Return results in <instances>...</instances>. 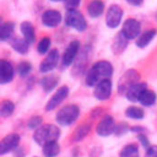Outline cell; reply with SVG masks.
I'll list each match as a JSON object with an SVG mask.
<instances>
[{
    "instance_id": "30bf717a",
    "label": "cell",
    "mask_w": 157,
    "mask_h": 157,
    "mask_svg": "<svg viewBox=\"0 0 157 157\" xmlns=\"http://www.w3.org/2000/svg\"><path fill=\"white\" fill-rule=\"evenodd\" d=\"M69 96V87L67 86H61L56 90V92L49 98V101L45 104V110L50 112L53 109H55L59 104H61L64 102V99Z\"/></svg>"
},
{
    "instance_id": "6da1fadb",
    "label": "cell",
    "mask_w": 157,
    "mask_h": 157,
    "mask_svg": "<svg viewBox=\"0 0 157 157\" xmlns=\"http://www.w3.org/2000/svg\"><path fill=\"white\" fill-rule=\"evenodd\" d=\"M112 75L113 65L107 60H99L90 67L86 75V85L90 87H94L99 81L104 78H110Z\"/></svg>"
},
{
    "instance_id": "ac0fdd59",
    "label": "cell",
    "mask_w": 157,
    "mask_h": 157,
    "mask_svg": "<svg viewBox=\"0 0 157 157\" xmlns=\"http://www.w3.org/2000/svg\"><path fill=\"white\" fill-rule=\"evenodd\" d=\"M156 34H157V31L153 29V28L145 31L144 33H141V34L137 37V39H136V47H139V48H145V47H147V45L151 43V40L155 38Z\"/></svg>"
},
{
    "instance_id": "d590c367",
    "label": "cell",
    "mask_w": 157,
    "mask_h": 157,
    "mask_svg": "<svg viewBox=\"0 0 157 157\" xmlns=\"http://www.w3.org/2000/svg\"><path fill=\"white\" fill-rule=\"evenodd\" d=\"M145 157H157V146L151 145L145 153Z\"/></svg>"
},
{
    "instance_id": "d6a6232c",
    "label": "cell",
    "mask_w": 157,
    "mask_h": 157,
    "mask_svg": "<svg viewBox=\"0 0 157 157\" xmlns=\"http://www.w3.org/2000/svg\"><path fill=\"white\" fill-rule=\"evenodd\" d=\"M81 0H64V5L67 10H74L80 5Z\"/></svg>"
},
{
    "instance_id": "5bb4252c",
    "label": "cell",
    "mask_w": 157,
    "mask_h": 157,
    "mask_svg": "<svg viewBox=\"0 0 157 157\" xmlns=\"http://www.w3.org/2000/svg\"><path fill=\"white\" fill-rule=\"evenodd\" d=\"M61 22V13L58 10H47L42 13V23L45 27H56Z\"/></svg>"
},
{
    "instance_id": "484cf974",
    "label": "cell",
    "mask_w": 157,
    "mask_h": 157,
    "mask_svg": "<svg viewBox=\"0 0 157 157\" xmlns=\"http://www.w3.org/2000/svg\"><path fill=\"white\" fill-rule=\"evenodd\" d=\"M125 117L134 119V120H140L145 117V112L142 108L136 107V105H130L125 109Z\"/></svg>"
},
{
    "instance_id": "4316f807",
    "label": "cell",
    "mask_w": 157,
    "mask_h": 157,
    "mask_svg": "<svg viewBox=\"0 0 157 157\" xmlns=\"http://www.w3.org/2000/svg\"><path fill=\"white\" fill-rule=\"evenodd\" d=\"M119 157H140L139 147L135 144H129L123 147V150L119 153Z\"/></svg>"
},
{
    "instance_id": "cb8c5ba5",
    "label": "cell",
    "mask_w": 157,
    "mask_h": 157,
    "mask_svg": "<svg viewBox=\"0 0 157 157\" xmlns=\"http://www.w3.org/2000/svg\"><path fill=\"white\" fill-rule=\"evenodd\" d=\"M13 31H15V23L13 22H10V21L4 22L1 25V28H0V39L2 42L11 39V37L13 34Z\"/></svg>"
},
{
    "instance_id": "e575fe53",
    "label": "cell",
    "mask_w": 157,
    "mask_h": 157,
    "mask_svg": "<svg viewBox=\"0 0 157 157\" xmlns=\"http://www.w3.org/2000/svg\"><path fill=\"white\" fill-rule=\"evenodd\" d=\"M126 130H128V125H126L125 123H119V124H117V126H115V132H114V134L121 135V134H124Z\"/></svg>"
},
{
    "instance_id": "9c48e42d",
    "label": "cell",
    "mask_w": 157,
    "mask_h": 157,
    "mask_svg": "<svg viewBox=\"0 0 157 157\" xmlns=\"http://www.w3.org/2000/svg\"><path fill=\"white\" fill-rule=\"evenodd\" d=\"M115 126H117V124L114 123L113 117H110V115H104V117L99 120V123L97 124V126H96V132H97L99 136L105 137V136L112 135L113 132H115Z\"/></svg>"
},
{
    "instance_id": "7c38bea8",
    "label": "cell",
    "mask_w": 157,
    "mask_h": 157,
    "mask_svg": "<svg viewBox=\"0 0 157 157\" xmlns=\"http://www.w3.org/2000/svg\"><path fill=\"white\" fill-rule=\"evenodd\" d=\"M78 50H80V42L78 40H72L69 43V45L66 47L64 54H63V59H61V63L64 66H70L75 59H76V55L78 54Z\"/></svg>"
},
{
    "instance_id": "8992f818",
    "label": "cell",
    "mask_w": 157,
    "mask_h": 157,
    "mask_svg": "<svg viewBox=\"0 0 157 157\" xmlns=\"http://www.w3.org/2000/svg\"><path fill=\"white\" fill-rule=\"evenodd\" d=\"M112 90H113L112 80L110 78H104V80L99 81L94 86V88H93V96L98 101H105V99H108L110 97Z\"/></svg>"
},
{
    "instance_id": "5b68a950",
    "label": "cell",
    "mask_w": 157,
    "mask_h": 157,
    "mask_svg": "<svg viewBox=\"0 0 157 157\" xmlns=\"http://www.w3.org/2000/svg\"><path fill=\"white\" fill-rule=\"evenodd\" d=\"M139 78H140V74L134 70V69H130L128 70L120 78H119V82H118V91L120 93H126V91L135 83L139 82Z\"/></svg>"
},
{
    "instance_id": "4fadbf2b",
    "label": "cell",
    "mask_w": 157,
    "mask_h": 157,
    "mask_svg": "<svg viewBox=\"0 0 157 157\" xmlns=\"http://www.w3.org/2000/svg\"><path fill=\"white\" fill-rule=\"evenodd\" d=\"M20 140H21V137L18 134L13 132V134L6 135L0 142V155H5L10 151H13L18 146Z\"/></svg>"
},
{
    "instance_id": "d4e9b609",
    "label": "cell",
    "mask_w": 157,
    "mask_h": 157,
    "mask_svg": "<svg viewBox=\"0 0 157 157\" xmlns=\"http://www.w3.org/2000/svg\"><path fill=\"white\" fill-rule=\"evenodd\" d=\"M156 93L153 92V91H151V90H145L144 91V93L141 94V97H140V103L144 105V107H151V105H153L155 103H156Z\"/></svg>"
},
{
    "instance_id": "f546056e",
    "label": "cell",
    "mask_w": 157,
    "mask_h": 157,
    "mask_svg": "<svg viewBox=\"0 0 157 157\" xmlns=\"http://www.w3.org/2000/svg\"><path fill=\"white\" fill-rule=\"evenodd\" d=\"M50 44H52L50 38H49V37H43V38L39 40L38 45H37V52H38L39 54H48V53L50 52V50H49Z\"/></svg>"
},
{
    "instance_id": "d6986e66",
    "label": "cell",
    "mask_w": 157,
    "mask_h": 157,
    "mask_svg": "<svg viewBox=\"0 0 157 157\" xmlns=\"http://www.w3.org/2000/svg\"><path fill=\"white\" fill-rule=\"evenodd\" d=\"M10 44H11L12 49H15L20 54H27L28 48L31 45L25 38H20V37H15V38L10 39Z\"/></svg>"
},
{
    "instance_id": "f1b7e54d",
    "label": "cell",
    "mask_w": 157,
    "mask_h": 157,
    "mask_svg": "<svg viewBox=\"0 0 157 157\" xmlns=\"http://www.w3.org/2000/svg\"><path fill=\"white\" fill-rule=\"evenodd\" d=\"M90 130H91V125L90 124H82V125H80L76 130H75V132H74V141L75 142H77V141H81L83 137H86V135L90 132Z\"/></svg>"
},
{
    "instance_id": "3957f363",
    "label": "cell",
    "mask_w": 157,
    "mask_h": 157,
    "mask_svg": "<svg viewBox=\"0 0 157 157\" xmlns=\"http://www.w3.org/2000/svg\"><path fill=\"white\" fill-rule=\"evenodd\" d=\"M78 115H80V108L76 104H67L59 109V112L55 115V120L59 125L66 126L75 123Z\"/></svg>"
},
{
    "instance_id": "1f68e13d",
    "label": "cell",
    "mask_w": 157,
    "mask_h": 157,
    "mask_svg": "<svg viewBox=\"0 0 157 157\" xmlns=\"http://www.w3.org/2000/svg\"><path fill=\"white\" fill-rule=\"evenodd\" d=\"M42 117H32L28 123H27V126L28 129H32V130H37L40 125H42Z\"/></svg>"
},
{
    "instance_id": "ba28073f",
    "label": "cell",
    "mask_w": 157,
    "mask_h": 157,
    "mask_svg": "<svg viewBox=\"0 0 157 157\" xmlns=\"http://www.w3.org/2000/svg\"><path fill=\"white\" fill-rule=\"evenodd\" d=\"M123 18V9L119 5H112L109 6L107 13H105V23L109 28H117Z\"/></svg>"
},
{
    "instance_id": "8fae6325",
    "label": "cell",
    "mask_w": 157,
    "mask_h": 157,
    "mask_svg": "<svg viewBox=\"0 0 157 157\" xmlns=\"http://www.w3.org/2000/svg\"><path fill=\"white\" fill-rule=\"evenodd\" d=\"M59 63V52L56 49H52L47 56L43 59V61L39 65V71L42 74H47L49 71H52L53 69H55V66Z\"/></svg>"
},
{
    "instance_id": "7a4b0ae2",
    "label": "cell",
    "mask_w": 157,
    "mask_h": 157,
    "mask_svg": "<svg viewBox=\"0 0 157 157\" xmlns=\"http://www.w3.org/2000/svg\"><path fill=\"white\" fill-rule=\"evenodd\" d=\"M60 136V129L54 124L40 125L33 132V140L36 144L44 146L50 141H56Z\"/></svg>"
},
{
    "instance_id": "52a82bcc",
    "label": "cell",
    "mask_w": 157,
    "mask_h": 157,
    "mask_svg": "<svg viewBox=\"0 0 157 157\" xmlns=\"http://www.w3.org/2000/svg\"><path fill=\"white\" fill-rule=\"evenodd\" d=\"M128 39H135L140 36L141 32V23L135 18H128L124 21L121 31H120Z\"/></svg>"
},
{
    "instance_id": "7402d4cb",
    "label": "cell",
    "mask_w": 157,
    "mask_h": 157,
    "mask_svg": "<svg viewBox=\"0 0 157 157\" xmlns=\"http://www.w3.org/2000/svg\"><path fill=\"white\" fill-rule=\"evenodd\" d=\"M128 40H129V39H128L121 32H119V33L114 37V40H113V44H112L113 52H114L115 54L121 53V52L126 48V45H128Z\"/></svg>"
},
{
    "instance_id": "836d02e7",
    "label": "cell",
    "mask_w": 157,
    "mask_h": 157,
    "mask_svg": "<svg viewBox=\"0 0 157 157\" xmlns=\"http://www.w3.org/2000/svg\"><path fill=\"white\" fill-rule=\"evenodd\" d=\"M137 139H139V141L141 142V145H142V147H144L145 150H147V148L151 146L148 139L146 137V135H144V134H137Z\"/></svg>"
},
{
    "instance_id": "44dd1931",
    "label": "cell",
    "mask_w": 157,
    "mask_h": 157,
    "mask_svg": "<svg viewBox=\"0 0 157 157\" xmlns=\"http://www.w3.org/2000/svg\"><path fill=\"white\" fill-rule=\"evenodd\" d=\"M21 32L23 34V38L29 44H32L34 42V39H36V32H34V27H33V25L31 22H27V21L22 22L21 23Z\"/></svg>"
},
{
    "instance_id": "4dcf8cb0",
    "label": "cell",
    "mask_w": 157,
    "mask_h": 157,
    "mask_svg": "<svg viewBox=\"0 0 157 157\" xmlns=\"http://www.w3.org/2000/svg\"><path fill=\"white\" fill-rule=\"evenodd\" d=\"M17 71L20 74V76H27L31 71H32V64L28 63V61H21L18 65H17Z\"/></svg>"
},
{
    "instance_id": "74e56055",
    "label": "cell",
    "mask_w": 157,
    "mask_h": 157,
    "mask_svg": "<svg viewBox=\"0 0 157 157\" xmlns=\"http://www.w3.org/2000/svg\"><path fill=\"white\" fill-rule=\"evenodd\" d=\"M50 1H54V2H58V1H64V0H50Z\"/></svg>"
},
{
    "instance_id": "2e32d148",
    "label": "cell",
    "mask_w": 157,
    "mask_h": 157,
    "mask_svg": "<svg viewBox=\"0 0 157 157\" xmlns=\"http://www.w3.org/2000/svg\"><path fill=\"white\" fill-rule=\"evenodd\" d=\"M147 90V83L146 82H137L135 85H132L128 91H126V99L130 102H139L141 94L144 93V91Z\"/></svg>"
},
{
    "instance_id": "603a6c76",
    "label": "cell",
    "mask_w": 157,
    "mask_h": 157,
    "mask_svg": "<svg viewBox=\"0 0 157 157\" xmlns=\"http://www.w3.org/2000/svg\"><path fill=\"white\" fill-rule=\"evenodd\" d=\"M42 152L44 157H56L60 152V145L56 141H50L43 146Z\"/></svg>"
},
{
    "instance_id": "ffe728a7",
    "label": "cell",
    "mask_w": 157,
    "mask_h": 157,
    "mask_svg": "<svg viewBox=\"0 0 157 157\" xmlns=\"http://www.w3.org/2000/svg\"><path fill=\"white\" fill-rule=\"evenodd\" d=\"M58 83H59V78L55 75H47V76L42 77V80H40V86L44 92L53 91L54 88H56Z\"/></svg>"
},
{
    "instance_id": "83f0119b",
    "label": "cell",
    "mask_w": 157,
    "mask_h": 157,
    "mask_svg": "<svg viewBox=\"0 0 157 157\" xmlns=\"http://www.w3.org/2000/svg\"><path fill=\"white\" fill-rule=\"evenodd\" d=\"M13 112H15V103L12 101L5 99V101L1 102V104H0V115L2 118L10 117Z\"/></svg>"
},
{
    "instance_id": "9a60e30c",
    "label": "cell",
    "mask_w": 157,
    "mask_h": 157,
    "mask_svg": "<svg viewBox=\"0 0 157 157\" xmlns=\"http://www.w3.org/2000/svg\"><path fill=\"white\" fill-rule=\"evenodd\" d=\"M13 78V67L7 60H0V83L5 85Z\"/></svg>"
},
{
    "instance_id": "277c9868",
    "label": "cell",
    "mask_w": 157,
    "mask_h": 157,
    "mask_svg": "<svg viewBox=\"0 0 157 157\" xmlns=\"http://www.w3.org/2000/svg\"><path fill=\"white\" fill-rule=\"evenodd\" d=\"M64 20H65V25L67 27H71V28L76 29L77 32H83L87 28V22H86L85 16L76 9L67 10Z\"/></svg>"
},
{
    "instance_id": "8d00e7d4",
    "label": "cell",
    "mask_w": 157,
    "mask_h": 157,
    "mask_svg": "<svg viewBox=\"0 0 157 157\" xmlns=\"http://www.w3.org/2000/svg\"><path fill=\"white\" fill-rule=\"evenodd\" d=\"M126 1H128V4H130L132 6H141L144 2V0H126Z\"/></svg>"
},
{
    "instance_id": "e0dca14e",
    "label": "cell",
    "mask_w": 157,
    "mask_h": 157,
    "mask_svg": "<svg viewBox=\"0 0 157 157\" xmlns=\"http://www.w3.org/2000/svg\"><path fill=\"white\" fill-rule=\"evenodd\" d=\"M104 11V2L102 0H92L87 6V12L90 17L97 18L99 17Z\"/></svg>"
}]
</instances>
